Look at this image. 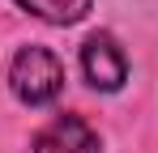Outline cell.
<instances>
[{
	"label": "cell",
	"instance_id": "cell-1",
	"mask_svg": "<svg viewBox=\"0 0 158 153\" xmlns=\"http://www.w3.org/2000/svg\"><path fill=\"white\" fill-rule=\"evenodd\" d=\"M9 89L26 106H47L64 89V64L47 47H22L13 55V68H9Z\"/></svg>",
	"mask_w": 158,
	"mask_h": 153
},
{
	"label": "cell",
	"instance_id": "cell-3",
	"mask_svg": "<svg viewBox=\"0 0 158 153\" xmlns=\"http://www.w3.org/2000/svg\"><path fill=\"white\" fill-rule=\"evenodd\" d=\"M34 153H103L98 132L77 115H56L52 124L34 136Z\"/></svg>",
	"mask_w": 158,
	"mask_h": 153
},
{
	"label": "cell",
	"instance_id": "cell-2",
	"mask_svg": "<svg viewBox=\"0 0 158 153\" xmlns=\"http://www.w3.org/2000/svg\"><path fill=\"white\" fill-rule=\"evenodd\" d=\"M81 68H85V81L94 89H107V94L128 81V60H124V51L111 34H94L81 47Z\"/></svg>",
	"mask_w": 158,
	"mask_h": 153
},
{
	"label": "cell",
	"instance_id": "cell-4",
	"mask_svg": "<svg viewBox=\"0 0 158 153\" xmlns=\"http://www.w3.org/2000/svg\"><path fill=\"white\" fill-rule=\"evenodd\" d=\"M26 13L43 17V22H56V26H73L90 13V0H17Z\"/></svg>",
	"mask_w": 158,
	"mask_h": 153
}]
</instances>
